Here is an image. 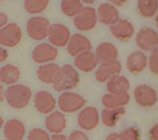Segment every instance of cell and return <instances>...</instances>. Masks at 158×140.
Masks as SVG:
<instances>
[{"mask_svg":"<svg viewBox=\"0 0 158 140\" xmlns=\"http://www.w3.org/2000/svg\"><path fill=\"white\" fill-rule=\"evenodd\" d=\"M0 124H1V119H0Z\"/></svg>","mask_w":158,"mask_h":140,"instance_id":"4","label":"cell"},{"mask_svg":"<svg viewBox=\"0 0 158 140\" xmlns=\"http://www.w3.org/2000/svg\"><path fill=\"white\" fill-rule=\"evenodd\" d=\"M5 59V52L2 49L0 48V62Z\"/></svg>","mask_w":158,"mask_h":140,"instance_id":"1","label":"cell"},{"mask_svg":"<svg viewBox=\"0 0 158 140\" xmlns=\"http://www.w3.org/2000/svg\"><path fill=\"white\" fill-rule=\"evenodd\" d=\"M4 22H5V17H4L3 14H0V26H2Z\"/></svg>","mask_w":158,"mask_h":140,"instance_id":"2","label":"cell"},{"mask_svg":"<svg viewBox=\"0 0 158 140\" xmlns=\"http://www.w3.org/2000/svg\"><path fill=\"white\" fill-rule=\"evenodd\" d=\"M2 87L0 86V101L2 100Z\"/></svg>","mask_w":158,"mask_h":140,"instance_id":"3","label":"cell"}]
</instances>
